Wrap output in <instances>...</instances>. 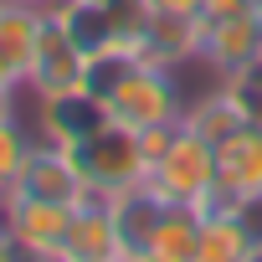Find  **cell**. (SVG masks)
<instances>
[{
	"instance_id": "obj_1",
	"label": "cell",
	"mask_w": 262,
	"mask_h": 262,
	"mask_svg": "<svg viewBox=\"0 0 262 262\" xmlns=\"http://www.w3.org/2000/svg\"><path fill=\"white\" fill-rule=\"evenodd\" d=\"M103 108L108 123H123L134 134H149V128H170L185 118V93L175 82V67L155 62V57H103L93 62V82H88Z\"/></svg>"
},
{
	"instance_id": "obj_2",
	"label": "cell",
	"mask_w": 262,
	"mask_h": 262,
	"mask_svg": "<svg viewBox=\"0 0 262 262\" xmlns=\"http://www.w3.org/2000/svg\"><path fill=\"white\" fill-rule=\"evenodd\" d=\"M144 185L165 201V206H216V144H206L195 128L175 123V134L165 139V149L149 160Z\"/></svg>"
},
{
	"instance_id": "obj_3",
	"label": "cell",
	"mask_w": 262,
	"mask_h": 262,
	"mask_svg": "<svg viewBox=\"0 0 262 262\" xmlns=\"http://www.w3.org/2000/svg\"><path fill=\"white\" fill-rule=\"evenodd\" d=\"M77 165H82L93 195H123V190L144 185L149 149H144V134H134L123 123H103L93 139L77 144Z\"/></svg>"
},
{
	"instance_id": "obj_4",
	"label": "cell",
	"mask_w": 262,
	"mask_h": 262,
	"mask_svg": "<svg viewBox=\"0 0 262 262\" xmlns=\"http://www.w3.org/2000/svg\"><path fill=\"white\" fill-rule=\"evenodd\" d=\"M93 82V57L72 41V31L47 11V26H41V41H36V57L26 67V88L36 98H57V93H77Z\"/></svg>"
},
{
	"instance_id": "obj_5",
	"label": "cell",
	"mask_w": 262,
	"mask_h": 262,
	"mask_svg": "<svg viewBox=\"0 0 262 262\" xmlns=\"http://www.w3.org/2000/svg\"><path fill=\"white\" fill-rule=\"evenodd\" d=\"M6 195L57 201V206H82V201L93 195V185H88V175H82V165H77V149L36 139V149H31V160H26L21 180H16Z\"/></svg>"
},
{
	"instance_id": "obj_6",
	"label": "cell",
	"mask_w": 262,
	"mask_h": 262,
	"mask_svg": "<svg viewBox=\"0 0 262 262\" xmlns=\"http://www.w3.org/2000/svg\"><path fill=\"white\" fill-rule=\"evenodd\" d=\"M201 62H206L216 77H226V82L257 72V67H262V16H257V11H236V16L206 21Z\"/></svg>"
},
{
	"instance_id": "obj_7",
	"label": "cell",
	"mask_w": 262,
	"mask_h": 262,
	"mask_svg": "<svg viewBox=\"0 0 262 262\" xmlns=\"http://www.w3.org/2000/svg\"><path fill=\"white\" fill-rule=\"evenodd\" d=\"M36 139L47 144H67L77 149L82 139H93L98 128L108 123V108L93 88H77V93H57V98H36Z\"/></svg>"
},
{
	"instance_id": "obj_8",
	"label": "cell",
	"mask_w": 262,
	"mask_h": 262,
	"mask_svg": "<svg viewBox=\"0 0 262 262\" xmlns=\"http://www.w3.org/2000/svg\"><path fill=\"white\" fill-rule=\"evenodd\" d=\"M108 257H128L123 231H118V211H113V195H88L72 211L62 262H108Z\"/></svg>"
},
{
	"instance_id": "obj_9",
	"label": "cell",
	"mask_w": 262,
	"mask_h": 262,
	"mask_svg": "<svg viewBox=\"0 0 262 262\" xmlns=\"http://www.w3.org/2000/svg\"><path fill=\"white\" fill-rule=\"evenodd\" d=\"M247 195H262V123L216 144V206H236Z\"/></svg>"
},
{
	"instance_id": "obj_10",
	"label": "cell",
	"mask_w": 262,
	"mask_h": 262,
	"mask_svg": "<svg viewBox=\"0 0 262 262\" xmlns=\"http://www.w3.org/2000/svg\"><path fill=\"white\" fill-rule=\"evenodd\" d=\"M72 211H77V206L26 201V195H6V201H0V221H6V231L16 236V247H26V252H52V257H62Z\"/></svg>"
},
{
	"instance_id": "obj_11",
	"label": "cell",
	"mask_w": 262,
	"mask_h": 262,
	"mask_svg": "<svg viewBox=\"0 0 262 262\" xmlns=\"http://www.w3.org/2000/svg\"><path fill=\"white\" fill-rule=\"evenodd\" d=\"M201 36L206 16H175V11H144L139 26V52L175 67V62H201Z\"/></svg>"
},
{
	"instance_id": "obj_12",
	"label": "cell",
	"mask_w": 262,
	"mask_h": 262,
	"mask_svg": "<svg viewBox=\"0 0 262 262\" xmlns=\"http://www.w3.org/2000/svg\"><path fill=\"white\" fill-rule=\"evenodd\" d=\"M190 262H262V257H257V242L231 206H206Z\"/></svg>"
},
{
	"instance_id": "obj_13",
	"label": "cell",
	"mask_w": 262,
	"mask_h": 262,
	"mask_svg": "<svg viewBox=\"0 0 262 262\" xmlns=\"http://www.w3.org/2000/svg\"><path fill=\"white\" fill-rule=\"evenodd\" d=\"M180 123H185V128H195L206 144H221V139H231V134H236V128L257 123V118H252L247 98L236 93V82H221L216 93H206V98L185 103V118H180Z\"/></svg>"
},
{
	"instance_id": "obj_14",
	"label": "cell",
	"mask_w": 262,
	"mask_h": 262,
	"mask_svg": "<svg viewBox=\"0 0 262 262\" xmlns=\"http://www.w3.org/2000/svg\"><path fill=\"white\" fill-rule=\"evenodd\" d=\"M195 236H201V206H165L134 262H190Z\"/></svg>"
},
{
	"instance_id": "obj_15",
	"label": "cell",
	"mask_w": 262,
	"mask_h": 262,
	"mask_svg": "<svg viewBox=\"0 0 262 262\" xmlns=\"http://www.w3.org/2000/svg\"><path fill=\"white\" fill-rule=\"evenodd\" d=\"M31 149H36V128H26L21 118H6V123H0V195L21 180Z\"/></svg>"
},
{
	"instance_id": "obj_16",
	"label": "cell",
	"mask_w": 262,
	"mask_h": 262,
	"mask_svg": "<svg viewBox=\"0 0 262 262\" xmlns=\"http://www.w3.org/2000/svg\"><path fill=\"white\" fill-rule=\"evenodd\" d=\"M236 11H252V6H247V0H206V11H201V16L216 21V16H236Z\"/></svg>"
},
{
	"instance_id": "obj_17",
	"label": "cell",
	"mask_w": 262,
	"mask_h": 262,
	"mask_svg": "<svg viewBox=\"0 0 262 262\" xmlns=\"http://www.w3.org/2000/svg\"><path fill=\"white\" fill-rule=\"evenodd\" d=\"M0 88H26V77H21V67L0 52Z\"/></svg>"
},
{
	"instance_id": "obj_18",
	"label": "cell",
	"mask_w": 262,
	"mask_h": 262,
	"mask_svg": "<svg viewBox=\"0 0 262 262\" xmlns=\"http://www.w3.org/2000/svg\"><path fill=\"white\" fill-rule=\"evenodd\" d=\"M16 262H62V257H52V252H26V247H21Z\"/></svg>"
},
{
	"instance_id": "obj_19",
	"label": "cell",
	"mask_w": 262,
	"mask_h": 262,
	"mask_svg": "<svg viewBox=\"0 0 262 262\" xmlns=\"http://www.w3.org/2000/svg\"><path fill=\"white\" fill-rule=\"evenodd\" d=\"M21 6H36V11H52V6H57V0H21Z\"/></svg>"
},
{
	"instance_id": "obj_20",
	"label": "cell",
	"mask_w": 262,
	"mask_h": 262,
	"mask_svg": "<svg viewBox=\"0 0 262 262\" xmlns=\"http://www.w3.org/2000/svg\"><path fill=\"white\" fill-rule=\"evenodd\" d=\"M108 262H134V257H108Z\"/></svg>"
},
{
	"instance_id": "obj_21",
	"label": "cell",
	"mask_w": 262,
	"mask_h": 262,
	"mask_svg": "<svg viewBox=\"0 0 262 262\" xmlns=\"http://www.w3.org/2000/svg\"><path fill=\"white\" fill-rule=\"evenodd\" d=\"M0 201H6V195H0Z\"/></svg>"
}]
</instances>
